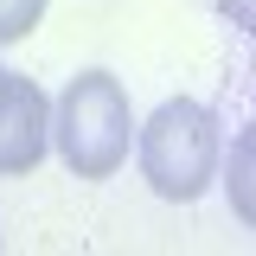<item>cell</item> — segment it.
Instances as JSON below:
<instances>
[{
	"label": "cell",
	"instance_id": "1",
	"mask_svg": "<svg viewBox=\"0 0 256 256\" xmlns=\"http://www.w3.org/2000/svg\"><path fill=\"white\" fill-rule=\"evenodd\" d=\"M134 160H141V180L166 205L205 198L218 186V160H224L218 116L192 96H166L148 122H134Z\"/></svg>",
	"mask_w": 256,
	"mask_h": 256
},
{
	"label": "cell",
	"instance_id": "2",
	"mask_svg": "<svg viewBox=\"0 0 256 256\" xmlns=\"http://www.w3.org/2000/svg\"><path fill=\"white\" fill-rule=\"evenodd\" d=\"M52 148L77 180H116L134 148V109L116 70H77L52 102Z\"/></svg>",
	"mask_w": 256,
	"mask_h": 256
},
{
	"label": "cell",
	"instance_id": "3",
	"mask_svg": "<svg viewBox=\"0 0 256 256\" xmlns=\"http://www.w3.org/2000/svg\"><path fill=\"white\" fill-rule=\"evenodd\" d=\"M52 148V102L45 90L20 77V70H0V173H32Z\"/></svg>",
	"mask_w": 256,
	"mask_h": 256
},
{
	"label": "cell",
	"instance_id": "4",
	"mask_svg": "<svg viewBox=\"0 0 256 256\" xmlns=\"http://www.w3.org/2000/svg\"><path fill=\"white\" fill-rule=\"evenodd\" d=\"M218 180L230 192V212L256 230V122L237 128V141H230V154L218 160Z\"/></svg>",
	"mask_w": 256,
	"mask_h": 256
},
{
	"label": "cell",
	"instance_id": "5",
	"mask_svg": "<svg viewBox=\"0 0 256 256\" xmlns=\"http://www.w3.org/2000/svg\"><path fill=\"white\" fill-rule=\"evenodd\" d=\"M52 0H0V45H20L38 20H45Z\"/></svg>",
	"mask_w": 256,
	"mask_h": 256
},
{
	"label": "cell",
	"instance_id": "6",
	"mask_svg": "<svg viewBox=\"0 0 256 256\" xmlns=\"http://www.w3.org/2000/svg\"><path fill=\"white\" fill-rule=\"evenodd\" d=\"M218 6H224V13H230V20H244V26L256 32V0H218Z\"/></svg>",
	"mask_w": 256,
	"mask_h": 256
},
{
	"label": "cell",
	"instance_id": "7",
	"mask_svg": "<svg viewBox=\"0 0 256 256\" xmlns=\"http://www.w3.org/2000/svg\"><path fill=\"white\" fill-rule=\"evenodd\" d=\"M0 70H6V64H0Z\"/></svg>",
	"mask_w": 256,
	"mask_h": 256
}]
</instances>
